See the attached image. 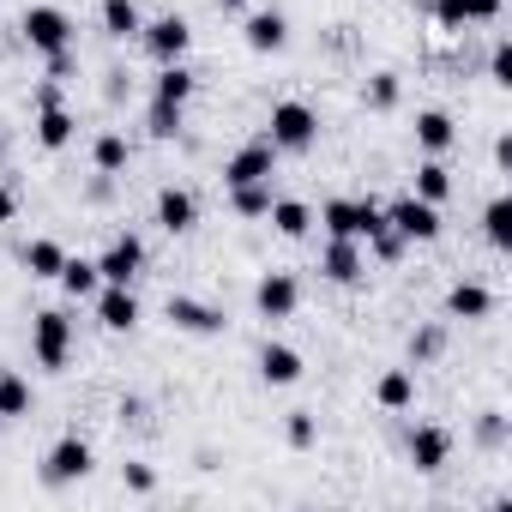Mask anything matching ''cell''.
<instances>
[{"instance_id":"obj_1","label":"cell","mask_w":512,"mask_h":512,"mask_svg":"<svg viewBox=\"0 0 512 512\" xmlns=\"http://www.w3.org/2000/svg\"><path fill=\"white\" fill-rule=\"evenodd\" d=\"M320 223H326V235H344V241H374V235L386 229V205H374V199H326Z\"/></svg>"},{"instance_id":"obj_2","label":"cell","mask_w":512,"mask_h":512,"mask_svg":"<svg viewBox=\"0 0 512 512\" xmlns=\"http://www.w3.org/2000/svg\"><path fill=\"white\" fill-rule=\"evenodd\" d=\"M272 133V145L278 151H314V139H320V115L308 109V103H296V97H284V103H272V121H266Z\"/></svg>"},{"instance_id":"obj_3","label":"cell","mask_w":512,"mask_h":512,"mask_svg":"<svg viewBox=\"0 0 512 512\" xmlns=\"http://www.w3.org/2000/svg\"><path fill=\"white\" fill-rule=\"evenodd\" d=\"M31 356H37V368H49V374L67 368V356H73V320H67L61 308H43V314L31 320Z\"/></svg>"},{"instance_id":"obj_4","label":"cell","mask_w":512,"mask_h":512,"mask_svg":"<svg viewBox=\"0 0 512 512\" xmlns=\"http://www.w3.org/2000/svg\"><path fill=\"white\" fill-rule=\"evenodd\" d=\"M19 31H25V43L37 49V55H67L73 49V19L61 13V7H31L25 19H19Z\"/></svg>"},{"instance_id":"obj_5","label":"cell","mask_w":512,"mask_h":512,"mask_svg":"<svg viewBox=\"0 0 512 512\" xmlns=\"http://www.w3.org/2000/svg\"><path fill=\"white\" fill-rule=\"evenodd\" d=\"M278 175V145L272 139H253L223 163V187H253V181H272Z\"/></svg>"},{"instance_id":"obj_6","label":"cell","mask_w":512,"mask_h":512,"mask_svg":"<svg viewBox=\"0 0 512 512\" xmlns=\"http://www.w3.org/2000/svg\"><path fill=\"white\" fill-rule=\"evenodd\" d=\"M79 476H91V446H85L79 434H61V440L49 446V458H43V482H49V488H67V482H79Z\"/></svg>"},{"instance_id":"obj_7","label":"cell","mask_w":512,"mask_h":512,"mask_svg":"<svg viewBox=\"0 0 512 512\" xmlns=\"http://www.w3.org/2000/svg\"><path fill=\"white\" fill-rule=\"evenodd\" d=\"M97 272H103V284H133V278L145 272V241H139V235H115V241L103 247Z\"/></svg>"},{"instance_id":"obj_8","label":"cell","mask_w":512,"mask_h":512,"mask_svg":"<svg viewBox=\"0 0 512 512\" xmlns=\"http://www.w3.org/2000/svg\"><path fill=\"white\" fill-rule=\"evenodd\" d=\"M139 37H145V49H151V61L163 67V61H187V43H193V25H187L181 13H169V19H157V25H145Z\"/></svg>"},{"instance_id":"obj_9","label":"cell","mask_w":512,"mask_h":512,"mask_svg":"<svg viewBox=\"0 0 512 512\" xmlns=\"http://www.w3.org/2000/svg\"><path fill=\"white\" fill-rule=\"evenodd\" d=\"M386 223H392L404 241H434V235H440V205H428V199L410 193V199H398V205L386 211Z\"/></svg>"},{"instance_id":"obj_10","label":"cell","mask_w":512,"mask_h":512,"mask_svg":"<svg viewBox=\"0 0 512 512\" xmlns=\"http://www.w3.org/2000/svg\"><path fill=\"white\" fill-rule=\"evenodd\" d=\"M91 302H97L103 332H133V326H139V296H133V284H103Z\"/></svg>"},{"instance_id":"obj_11","label":"cell","mask_w":512,"mask_h":512,"mask_svg":"<svg viewBox=\"0 0 512 512\" xmlns=\"http://www.w3.org/2000/svg\"><path fill=\"white\" fill-rule=\"evenodd\" d=\"M296 302H302V284H296L290 272H266V278H260V290H253V308H260L266 320H290V314H296Z\"/></svg>"},{"instance_id":"obj_12","label":"cell","mask_w":512,"mask_h":512,"mask_svg":"<svg viewBox=\"0 0 512 512\" xmlns=\"http://www.w3.org/2000/svg\"><path fill=\"white\" fill-rule=\"evenodd\" d=\"M241 43H247L253 55H278V49L290 43V19H284L278 7H266V13H247V25H241Z\"/></svg>"},{"instance_id":"obj_13","label":"cell","mask_w":512,"mask_h":512,"mask_svg":"<svg viewBox=\"0 0 512 512\" xmlns=\"http://www.w3.org/2000/svg\"><path fill=\"white\" fill-rule=\"evenodd\" d=\"M446 458H452V434H446V428H434V422H422V428L410 434V464H416L422 476H440V470H446Z\"/></svg>"},{"instance_id":"obj_14","label":"cell","mask_w":512,"mask_h":512,"mask_svg":"<svg viewBox=\"0 0 512 512\" xmlns=\"http://www.w3.org/2000/svg\"><path fill=\"white\" fill-rule=\"evenodd\" d=\"M320 272H326L332 284H362V272H368V260H362V241H344V235H332V247L320 253Z\"/></svg>"},{"instance_id":"obj_15","label":"cell","mask_w":512,"mask_h":512,"mask_svg":"<svg viewBox=\"0 0 512 512\" xmlns=\"http://www.w3.org/2000/svg\"><path fill=\"white\" fill-rule=\"evenodd\" d=\"M169 326L175 332H199V338H211V332H223V314L211 308V302H193V296H169Z\"/></svg>"},{"instance_id":"obj_16","label":"cell","mask_w":512,"mask_h":512,"mask_svg":"<svg viewBox=\"0 0 512 512\" xmlns=\"http://www.w3.org/2000/svg\"><path fill=\"white\" fill-rule=\"evenodd\" d=\"M416 145H422L428 157H446V151L458 145V121H452L446 109H422V115H416Z\"/></svg>"},{"instance_id":"obj_17","label":"cell","mask_w":512,"mask_h":512,"mask_svg":"<svg viewBox=\"0 0 512 512\" xmlns=\"http://www.w3.org/2000/svg\"><path fill=\"white\" fill-rule=\"evenodd\" d=\"M157 223H163L169 235H187V229L199 223V199H193L187 187H163V193H157Z\"/></svg>"},{"instance_id":"obj_18","label":"cell","mask_w":512,"mask_h":512,"mask_svg":"<svg viewBox=\"0 0 512 512\" xmlns=\"http://www.w3.org/2000/svg\"><path fill=\"white\" fill-rule=\"evenodd\" d=\"M37 145L43 151H67L73 145V115L61 109V97L55 103H37Z\"/></svg>"},{"instance_id":"obj_19","label":"cell","mask_w":512,"mask_h":512,"mask_svg":"<svg viewBox=\"0 0 512 512\" xmlns=\"http://www.w3.org/2000/svg\"><path fill=\"white\" fill-rule=\"evenodd\" d=\"M260 380H266V386H296V380H302V356H296L290 344H266V350H260Z\"/></svg>"},{"instance_id":"obj_20","label":"cell","mask_w":512,"mask_h":512,"mask_svg":"<svg viewBox=\"0 0 512 512\" xmlns=\"http://www.w3.org/2000/svg\"><path fill=\"white\" fill-rule=\"evenodd\" d=\"M73 302H91L97 290H103V272H97V260H73V253H67V266H61V278H55Z\"/></svg>"},{"instance_id":"obj_21","label":"cell","mask_w":512,"mask_h":512,"mask_svg":"<svg viewBox=\"0 0 512 512\" xmlns=\"http://www.w3.org/2000/svg\"><path fill=\"white\" fill-rule=\"evenodd\" d=\"M446 314H452V320H488V314H494V296H488L482 284H452V290H446Z\"/></svg>"},{"instance_id":"obj_22","label":"cell","mask_w":512,"mask_h":512,"mask_svg":"<svg viewBox=\"0 0 512 512\" xmlns=\"http://www.w3.org/2000/svg\"><path fill=\"white\" fill-rule=\"evenodd\" d=\"M374 398H380V410H410L416 404V374L410 368H386L374 380Z\"/></svg>"},{"instance_id":"obj_23","label":"cell","mask_w":512,"mask_h":512,"mask_svg":"<svg viewBox=\"0 0 512 512\" xmlns=\"http://www.w3.org/2000/svg\"><path fill=\"white\" fill-rule=\"evenodd\" d=\"M266 217H272V229H278L284 241H302V235L314 229V211H308L302 199H272V211H266Z\"/></svg>"},{"instance_id":"obj_24","label":"cell","mask_w":512,"mask_h":512,"mask_svg":"<svg viewBox=\"0 0 512 512\" xmlns=\"http://www.w3.org/2000/svg\"><path fill=\"white\" fill-rule=\"evenodd\" d=\"M61 266H67V247H61V241L37 235V241L25 247V272H31V278H61Z\"/></svg>"},{"instance_id":"obj_25","label":"cell","mask_w":512,"mask_h":512,"mask_svg":"<svg viewBox=\"0 0 512 512\" xmlns=\"http://www.w3.org/2000/svg\"><path fill=\"white\" fill-rule=\"evenodd\" d=\"M0 416H31V380L19 368H0Z\"/></svg>"},{"instance_id":"obj_26","label":"cell","mask_w":512,"mask_h":512,"mask_svg":"<svg viewBox=\"0 0 512 512\" xmlns=\"http://www.w3.org/2000/svg\"><path fill=\"white\" fill-rule=\"evenodd\" d=\"M151 97H163V103H181L187 109V97H193V73H187V61H163L157 67V91Z\"/></svg>"},{"instance_id":"obj_27","label":"cell","mask_w":512,"mask_h":512,"mask_svg":"<svg viewBox=\"0 0 512 512\" xmlns=\"http://www.w3.org/2000/svg\"><path fill=\"white\" fill-rule=\"evenodd\" d=\"M91 163H97L103 175H121V169L133 163V145H127V133H97V145H91Z\"/></svg>"},{"instance_id":"obj_28","label":"cell","mask_w":512,"mask_h":512,"mask_svg":"<svg viewBox=\"0 0 512 512\" xmlns=\"http://www.w3.org/2000/svg\"><path fill=\"white\" fill-rule=\"evenodd\" d=\"M482 235H488V247H512V199L506 193H494L488 199V211H482Z\"/></svg>"},{"instance_id":"obj_29","label":"cell","mask_w":512,"mask_h":512,"mask_svg":"<svg viewBox=\"0 0 512 512\" xmlns=\"http://www.w3.org/2000/svg\"><path fill=\"white\" fill-rule=\"evenodd\" d=\"M452 193V169L440 163V157H428L422 169H416V199H428V205H440Z\"/></svg>"},{"instance_id":"obj_30","label":"cell","mask_w":512,"mask_h":512,"mask_svg":"<svg viewBox=\"0 0 512 512\" xmlns=\"http://www.w3.org/2000/svg\"><path fill=\"white\" fill-rule=\"evenodd\" d=\"M103 31H109V37H139L145 19H139L133 0H103Z\"/></svg>"},{"instance_id":"obj_31","label":"cell","mask_w":512,"mask_h":512,"mask_svg":"<svg viewBox=\"0 0 512 512\" xmlns=\"http://www.w3.org/2000/svg\"><path fill=\"white\" fill-rule=\"evenodd\" d=\"M229 199H235V211H241V217H266V211H272V181L229 187Z\"/></svg>"},{"instance_id":"obj_32","label":"cell","mask_w":512,"mask_h":512,"mask_svg":"<svg viewBox=\"0 0 512 512\" xmlns=\"http://www.w3.org/2000/svg\"><path fill=\"white\" fill-rule=\"evenodd\" d=\"M181 103H163V97H151V115H145V127H151V139H175L181 133Z\"/></svg>"},{"instance_id":"obj_33","label":"cell","mask_w":512,"mask_h":512,"mask_svg":"<svg viewBox=\"0 0 512 512\" xmlns=\"http://www.w3.org/2000/svg\"><path fill=\"white\" fill-rule=\"evenodd\" d=\"M284 440H290L296 452H308V446L320 440V422H314V410H290V422H284Z\"/></svg>"},{"instance_id":"obj_34","label":"cell","mask_w":512,"mask_h":512,"mask_svg":"<svg viewBox=\"0 0 512 512\" xmlns=\"http://www.w3.org/2000/svg\"><path fill=\"white\" fill-rule=\"evenodd\" d=\"M398 97H404L398 73H374L368 79V109H398Z\"/></svg>"},{"instance_id":"obj_35","label":"cell","mask_w":512,"mask_h":512,"mask_svg":"<svg viewBox=\"0 0 512 512\" xmlns=\"http://www.w3.org/2000/svg\"><path fill=\"white\" fill-rule=\"evenodd\" d=\"M434 19H440V31H464L470 25V0H434Z\"/></svg>"},{"instance_id":"obj_36","label":"cell","mask_w":512,"mask_h":512,"mask_svg":"<svg viewBox=\"0 0 512 512\" xmlns=\"http://www.w3.org/2000/svg\"><path fill=\"white\" fill-rule=\"evenodd\" d=\"M488 79H494V85H512V43H494V55H488Z\"/></svg>"},{"instance_id":"obj_37","label":"cell","mask_w":512,"mask_h":512,"mask_svg":"<svg viewBox=\"0 0 512 512\" xmlns=\"http://www.w3.org/2000/svg\"><path fill=\"white\" fill-rule=\"evenodd\" d=\"M476 440H482V446H506V416H500V410H488V416L476 422Z\"/></svg>"},{"instance_id":"obj_38","label":"cell","mask_w":512,"mask_h":512,"mask_svg":"<svg viewBox=\"0 0 512 512\" xmlns=\"http://www.w3.org/2000/svg\"><path fill=\"white\" fill-rule=\"evenodd\" d=\"M121 482H127L133 494H151V488H157V470H151V464H127V470H121Z\"/></svg>"},{"instance_id":"obj_39","label":"cell","mask_w":512,"mask_h":512,"mask_svg":"<svg viewBox=\"0 0 512 512\" xmlns=\"http://www.w3.org/2000/svg\"><path fill=\"white\" fill-rule=\"evenodd\" d=\"M410 356H416V362L440 356V332H422V338H410Z\"/></svg>"},{"instance_id":"obj_40","label":"cell","mask_w":512,"mask_h":512,"mask_svg":"<svg viewBox=\"0 0 512 512\" xmlns=\"http://www.w3.org/2000/svg\"><path fill=\"white\" fill-rule=\"evenodd\" d=\"M13 217H19V193H13V187H7V181H0V229H7V223H13Z\"/></svg>"},{"instance_id":"obj_41","label":"cell","mask_w":512,"mask_h":512,"mask_svg":"<svg viewBox=\"0 0 512 512\" xmlns=\"http://www.w3.org/2000/svg\"><path fill=\"white\" fill-rule=\"evenodd\" d=\"M488 19H500V0H470V25H488Z\"/></svg>"},{"instance_id":"obj_42","label":"cell","mask_w":512,"mask_h":512,"mask_svg":"<svg viewBox=\"0 0 512 512\" xmlns=\"http://www.w3.org/2000/svg\"><path fill=\"white\" fill-rule=\"evenodd\" d=\"M494 163H500V169L512 163V133H500V139H494Z\"/></svg>"},{"instance_id":"obj_43","label":"cell","mask_w":512,"mask_h":512,"mask_svg":"<svg viewBox=\"0 0 512 512\" xmlns=\"http://www.w3.org/2000/svg\"><path fill=\"white\" fill-rule=\"evenodd\" d=\"M217 7H223V13H247V7H253V0H217Z\"/></svg>"},{"instance_id":"obj_44","label":"cell","mask_w":512,"mask_h":512,"mask_svg":"<svg viewBox=\"0 0 512 512\" xmlns=\"http://www.w3.org/2000/svg\"><path fill=\"white\" fill-rule=\"evenodd\" d=\"M0 157H7V139H0Z\"/></svg>"},{"instance_id":"obj_45","label":"cell","mask_w":512,"mask_h":512,"mask_svg":"<svg viewBox=\"0 0 512 512\" xmlns=\"http://www.w3.org/2000/svg\"><path fill=\"white\" fill-rule=\"evenodd\" d=\"M0 422H7V416H0Z\"/></svg>"}]
</instances>
